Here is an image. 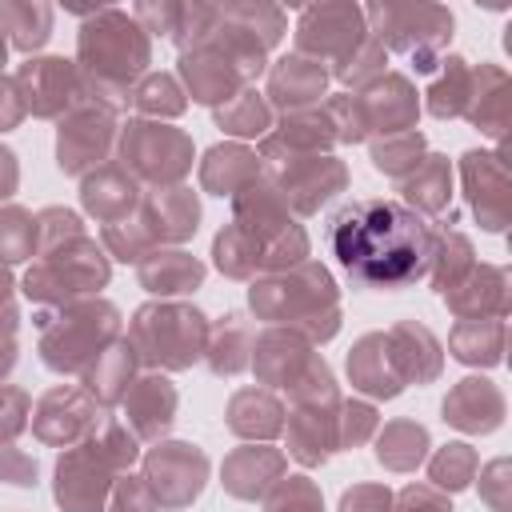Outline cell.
Returning a JSON list of instances; mask_svg holds the SVG:
<instances>
[{"mask_svg":"<svg viewBox=\"0 0 512 512\" xmlns=\"http://www.w3.org/2000/svg\"><path fill=\"white\" fill-rule=\"evenodd\" d=\"M328 244L336 264L352 280L372 288L412 284L432 256L428 224L400 200H384V196L344 204L332 216Z\"/></svg>","mask_w":512,"mask_h":512,"instance_id":"6da1fadb","label":"cell"}]
</instances>
